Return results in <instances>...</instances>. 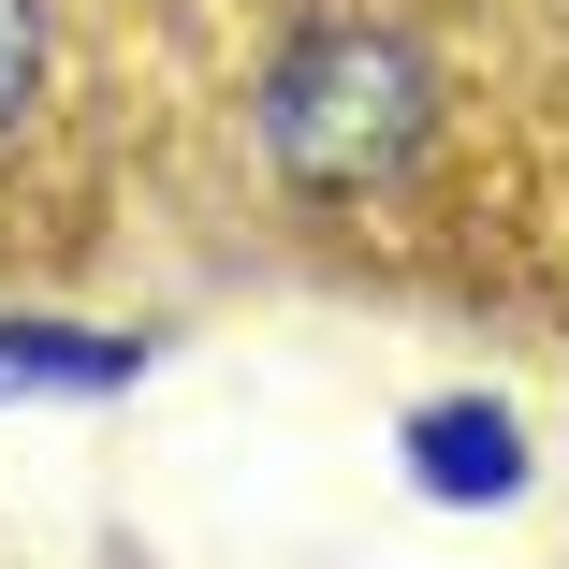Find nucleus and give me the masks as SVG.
I'll return each mask as SVG.
<instances>
[{"label": "nucleus", "mask_w": 569, "mask_h": 569, "mask_svg": "<svg viewBox=\"0 0 569 569\" xmlns=\"http://www.w3.org/2000/svg\"><path fill=\"white\" fill-rule=\"evenodd\" d=\"M263 132H278V161H292L307 190H366V176H395V147L423 132V73H409L395 30H307V44L278 59Z\"/></svg>", "instance_id": "f257e3e1"}, {"label": "nucleus", "mask_w": 569, "mask_h": 569, "mask_svg": "<svg viewBox=\"0 0 569 569\" xmlns=\"http://www.w3.org/2000/svg\"><path fill=\"white\" fill-rule=\"evenodd\" d=\"M30 59H44V30H30V0H0V118L30 102Z\"/></svg>", "instance_id": "f03ea898"}]
</instances>
